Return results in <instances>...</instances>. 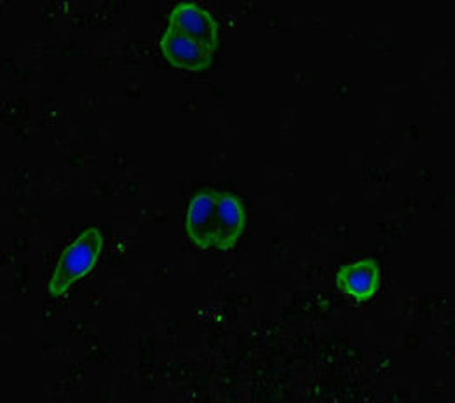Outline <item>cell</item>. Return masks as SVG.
<instances>
[{
    "label": "cell",
    "mask_w": 455,
    "mask_h": 403,
    "mask_svg": "<svg viewBox=\"0 0 455 403\" xmlns=\"http://www.w3.org/2000/svg\"><path fill=\"white\" fill-rule=\"evenodd\" d=\"M244 227V208L232 194L206 189L192 197L185 230L199 248L230 250L243 236Z\"/></svg>",
    "instance_id": "obj_1"
},
{
    "label": "cell",
    "mask_w": 455,
    "mask_h": 403,
    "mask_svg": "<svg viewBox=\"0 0 455 403\" xmlns=\"http://www.w3.org/2000/svg\"><path fill=\"white\" fill-rule=\"evenodd\" d=\"M105 239L96 227L86 229L61 254L54 274L47 283V292L54 297L67 294L77 279L84 278L96 266Z\"/></svg>",
    "instance_id": "obj_2"
},
{
    "label": "cell",
    "mask_w": 455,
    "mask_h": 403,
    "mask_svg": "<svg viewBox=\"0 0 455 403\" xmlns=\"http://www.w3.org/2000/svg\"><path fill=\"white\" fill-rule=\"evenodd\" d=\"M172 30L215 51L219 45V25L215 18L194 2H180L170 14Z\"/></svg>",
    "instance_id": "obj_3"
},
{
    "label": "cell",
    "mask_w": 455,
    "mask_h": 403,
    "mask_svg": "<svg viewBox=\"0 0 455 403\" xmlns=\"http://www.w3.org/2000/svg\"><path fill=\"white\" fill-rule=\"evenodd\" d=\"M161 51L168 63L188 72H204L210 70L213 65L215 51L185 37L172 28H168L161 39Z\"/></svg>",
    "instance_id": "obj_4"
},
{
    "label": "cell",
    "mask_w": 455,
    "mask_h": 403,
    "mask_svg": "<svg viewBox=\"0 0 455 403\" xmlns=\"http://www.w3.org/2000/svg\"><path fill=\"white\" fill-rule=\"evenodd\" d=\"M337 286L358 302L370 301L380 286V268L373 259L351 262L337 272Z\"/></svg>",
    "instance_id": "obj_5"
}]
</instances>
